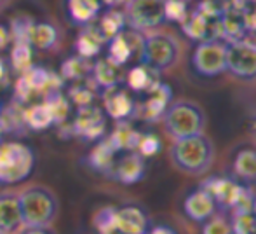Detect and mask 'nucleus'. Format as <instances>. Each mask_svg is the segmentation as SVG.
<instances>
[{
	"mask_svg": "<svg viewBox=\"0 0 256 234\" xmlns=\"http://www.w3.org/2000/svg\"><path fill=\"white\" fill-rule=\"evenodd\" d=\"M26 122H28V126L34 129H44V128H48V126H51L54 122V117H52L51 109L48 107V103L44 102L42 105L32 107L26 112Z\"/></svg>",
	"mask_w": 256,
	"mask_h": 234,
	"instance_id": "28",
	"label": "nucleus"
},
{
	"mask_svg": "<svg viewBox=\"0 0 256 234\" xmlns=\"http://www.w3.org/2000/svg\"><path fill=\"white\" fill-rule=\"evenodd\" d=\"M142 133H138L128 121H118L115 131L112 133V136L108 140L112 142V145L115 147V150H136L140 142Z\"/></svg>",
	"mask_w": 256,
	"mask_h": 234,
	"instance_id": "20",
	"label": "nucleus"
},
{
	"mask_svg": "<svg viewBox=\"0 0 256 234\" xmlns=\"http://www.w3.org/2000/svg\"><path fill=\"white\" fill-rule=\"evenodd\" d=\"M115 227L122 234H146L148 217L138 206L115 208Z\"/></svg>",
	"mask_w": 256,
	"mask_h": 234,
	"instance_id": "17",
	"label": "nucleus"
},
{
	"mask_svg": "<svg viewBox=\"0 0 256 234\" xmlns=\"http://www.w3.org/2000/svg\"><path fill=\"white\" fill-rule=\"evenodd\" d=\"M200 187L206 192L211 194L216 206L223 208V210H230L232 215L253 211L256 199L253 192L250 189H246L244 185H240V183L234 182L232 178L211 176V178L204 180Z\"/></svg>",
	"mask_w": 256,
	"mask_h": 234,
	"instance_id": "3",
	"label": "nucleus"
},
{
	"mask_svg": "<svg viewBox=\"0 0 256 234\" xmlns=\"http://www.w3.org/2000/svg\"><path fill=\"white\" fill-rule=\"evenodd\" d=\"M18 234H56L51 225H23Z\"/></svg>",
	"mask_w": 256,
	"mask_h": 234,
	"instance_id": "36",
	"label": "nucleus"
},
{
	"mask_svg": "<svg viewBox=\"0 0 256 234\" xmlns=\"http://www.w3.org/2000/svg\"><path fill=\"white\" fill-rule=\"evenodd\" d=\"M146 234H176V231L168 225H155L150 231H146Z\"/></svg>",
	"mask_w": 256,
	"mask_h": 234,
	"instance_id": "37",
	"label": "nucleus"
},
{
	"mask_svg": "<svg viewBox=\"0 0 256 234\" xmlns=\"http://www.w3.org/2000/svg\"><path fill=\"white\" fill-rule=\"evenodd\" d=\"M171 159L174 166L185 173L202 175L212 164L214 145L204 133L174 140L171 147Z\"/></svg>",
	"mask_w": 256,
	"mask_h": 234,
	"instance_id": "2",
	"label": "nucleus"
},
{
	"mask_svg": "<svg viewBox=\"0 0 256 234\" xmlns=\"http://www.w3.org/2000/svg\"><path fill=\"white\" fill-rule=\"evenodd\" d=\"M118 68L117 65H114L110 60H102L94 65L92 68V74H94V81L98 82V86L102 88L108 89V88H114L117 86L118 82Z\"/></svg>",
	"mask_w": 256,
	"mask_h": 234,
	"instance_id": "27",
	"label": "nucleus"
},
{
	"mask_svg": "<svg viewBox=\"0 0 256 234\" xmlns=\"http://www.w3.org/2000/svg\"><path fill=\"white\" fill-rule=\"evenodd\" d=\"M126 25L128 23H126L124 13L112 9V11H108L106 14H103L102 20H100V25L96 28H98V32L102 34L104 42H108L110 39H114L115 35H118L120 32H124Z\"/></svg>",
	"mask_w": 256,
	"mask_h": 234,
	"instance_id": "23",
	"label": "nucleus"
},
{
	"mask_svg": "<svg viewBox=\"0 0 256 234\" xmlns=\"http://www.w3.org/2000/svg\"><path fill=\"white\" fill-rule=\"evenodd\" d=\"M246 4H256V0H244Z\"/></svg>",
	"mask_w": 256,
	"mask_h": 234,
	"instance_id": "42",
	"label": "nucleus"
},
{
	"mask_svg": "<svg viewBox=\"0 0 256 234\" xmlns=\"http://www.w3.org/2000/svg\"><path fill=\"white\" fill-rule=\"evenodd\" d=\"M12 63L14 68L21 72L30 70V63H32V51H30V44L28 42H18L16 48L12 53Z\"/></svg>",
	"mask_w": 256,
	"mask_h": 234,
	"instance_id": "32",
	"label": "nucleus"
},
{
	"mask_svg": "<svg viewBox=\"0 0 256 234\" xmlns=\"http://www.w3.org/2000/svg\"><path fill=\"white\" fill-rule=\"evenodd\" d=\"M192 65L202 77H216L226 72V44L222 41L199 42L194 51Z\"/></svg>",
	"mask_w": 256,
	"mask_h": 234,
	"instance_id": "9",
	"label": "nucleus"
},
{
	"mask_svg": "<svg viewBox=\"0 0 256 234\" xmlns=\"http://www.w3.org/2000/svg\"><path fill=\"white\" fill-rule=\"evenodd\" d=\"M58 42L56 28L49 23H38L30 28L28 34V44L35 46L37 49H51Z\"/></svg>",
	"mask_w": 256,
	"mask_h": 234,
	"instance_id": "24",
	"label": "nucleus"
},
{
	"mask_svg": "<svg viewBox=\"0 0 256 234\" xmlns=\"http://www.w3.org/2000/svg\"><path fill=\"white\" fill-rule=\"evenodd\" d=\"M226 70L239 79L256 77V44L251 41L226 42Z\"/></svg>",
	"mask_w": 256,
	"mask_h": 234,
	"instance_id": "10",
	"label": "nucleus"
},
{
	"mask_svg": "<svg viewBox=\"0 0 256 234\" xmlns=\"http://www.w3.org/2000/svg\"><path fill=\"white\" fill-rule=\"evenodd\" d=\"M253 213L256 215V199H254V206H253Z\"/></svg>",
	"mask_w": 256,
	"mask_h": 234,
	"instance_id": "44",
	"label": "nucleus"
},
{
	"mask_svg": "<svg viewBox=\"0 0 256 234\" xmlns=\"http://www.w3.org/2000/svg\"><path fill=\"white\" fill-rule=\"evenodd\" d=\"M158 74H160V72H157L155 68L142 63L129 70L128 86L136 93H148L160 82L158 81Z\"/></svg>",
	"mask_w": 256,
	"mask_h": 234,
	"instance_id": "19",
	"label": "nucleus"
},
{
	"mask_svg": "<svg viewBox=\"0 0 256 234\" xmlns=\"http://www.w3.org/2000/svg\"><path fill=\"white\" fill-rule=\"evenodd\" d=\"M92 225H94V229L98 231V234L115 227V208L104 206L102 210L96 211L94 218H92Z\"/></svg>",
	"mask_w": 256,
	"mask_h": 234,
	"instance_id": "33",
	"label": "nucleus"
},
{
	"mask_svg": "<svg viewBox=\"0 0 256 234\" xmlns=\"http://www.w3.org/2000/svg\"><path fill=\"white\" fill-rule=\"evenodd\" d=\"M110 173L122 183H136L145 175V159L136 150H129L117 163H114Z\"/></svg>",
	"mask_w": 256,
	"mask_h": 234,
	"instance_id": "14",
	"label": "nucleus"
},
{
	"mask_svg": "<svg viewBox=\"0 0 256 234\" xmlns=\"http://www.w3.org/2000/svg\"><path fill=\"white\" fill-rule=\"evenodd\" d=\"M164 129L172 140L186 138V136L204 133L206 116L197 103L180 100L171 102L162 116Z\"/></svg>",
	"mask_w": 256,
	"mask_h": 234,
	"instance_id": "4",
	"label": "nucleus"
},
{
	"mask_svg": "<svg viewBox=\"0 0 256 234\" xmlns=\"http://www.w3.org/2000/svg\"><path fill=\"white\" fill-rule=\"evenodd\" d=\"M4 4H7V0H0V7H2Z\"/></svg>",
	"mask_w": 256,
	"mask_h": 234,
	"instance_id": "43",
	"label": "nucleus"
},
{
	"mask_svg": "<svg viewBox=\"0 0 256 234\" xmlns=\"http://www.w3.org/2000/svg\"><path fill=\"white\" fill-rule=\"evenodd\" d=\"M253 135L256 136V119H254V121H253Z\"/></svg>",
	"mask_w": 256,
	"mask_h": 234,
	"instance_id": "41",
	"label": "nucleus"
},
{
	"mask_svg": "<svg viewBox=\"0 0 256 234\" xmlns=\"http://www.w3.org/2000/svg\"><path fill=\"white\" fill-rule=\"evenodd\" d=\"M188 7H186V0H166L164 2V14L166 20L178 21L180 25L185 21L188 16Z\"/></svg>",
	"mask_w": 256,
	"mask_h": 234,
	"instance_id": "31",
	"label": "nucleus"
},
{
	"mask_svg": "<svg viewBox=\"0 0 256 234\" xmlns=\"http://www.w3.org/2000/svg\"><path fill=\"white\" fill-rule=\"evenodd\" d=\"M103 103L106 114L114 117L115 121H128L129 117H132L138 112V107H136L134 100L129 96V93L124 89H118L117 86L108 88L104 91Z\"/></svg>",
	"mask_w": 256,
	"mask_h": 234,
	"instance_id": "13",
	"label": "nucleus"
},
{
	"mask_svg": "<svg viewBox=\"0 0 256 234\" xmlns=\"http://www.w3.org/2000/svg\"><path fill=\"white\" fill-rule=\"evenodd\" d=\"M146 95H148V98H146L145 103L142 105L140 114H142V117L145 119V121L155 122V121H158V119H162L164 112L168 110L169 103H171V98H172V91L168 84L158 82L152 91H148Z\"/></svg>",
	"mask_w": 256,
	"mask_h": 234,
	"instance_id": "15",
	"label": "nucleus"
},
{
	"mask_svg": "<svg viewBox=\"0 0 256 234\" xmlns=\"http://www.w3.org/2000/svg\"><path fill=\"white\" fill-rule=\"evenodd\" d=\"M115 147L112 145V142L110 140H103L100 145H96L94 147V150L91 152V164L94 168H98V170H102V171H110L112 170V166H114V163H115Z\"/></svg>",
	"mask_w": 256,
	"mask_h": 234,
	"instance_id": "26",
	"label": "nucleus"
},
{
	"mask_svg": "<svg viewBox=\"0 0 256 234\" xmlns=\"http://www.w3.org/2000/svg\"><path fill=\"white\" fill-rule=\"evenodd\" d=\"M0 143H2V138H0Z\"/></svg>",
	"mask_w": 256,
	"mask_h": 234,
	"instance_id": "45",
	"label": "nucleus"
},
{
	"mask_svg": "<svg viewBox=\"0 0 256 234\" xmlns=\"http://www.w3.org/2000/svg\"><path fill=\"white\" fill-rule=\"evenodd\" d=\"M102 2H104L106 6H118V4H122V2H126V0H102Z\"/></svg>",
	"mask_w": 256,
	"mask_h": 234,
	"instance_id": "39",
	"label": "nucleus"
},
{
	"mask_svg": "<svg viewBox=\"0 0 256 234\" xmlns=\"http://www.w3.org/2000/svg\"><path fill=\"white\" fill-rule=\"evenodd\" d=\"M143 37L136 30L132 32H120L114 39L108 41V60L117 67L126 65L136 51L142 55Z\"/></svg>",
	"mask_w": 256,
	"mask_h": 234,
	"instance_id": "11",
	"label": "nucleus"
},
{
	"mask_svg": "<svg viewBox=\"0 0 256 234\" xmlns=\"http://www.w3.org/2000/svg\"><path fill=\"white\" fill-rule=\"evenodd\" d=\"M35 166L32 149L20 142L0 143V183H18L26 180Z\"/></svg>",
	"mask_w": 256,
	"mask_h": 234,
	"instance_id": "6",
	"label": "nucleus"
},
{
	"mask_svg": "<svg viewBox=\"0 0 256 234\" xmlns=\"http://www.w3.org/2000/svg\"><path fill=\"white\" fill-rule=\"evenodd\" d=\"M23 225H51L58 217L60 203L51 187L30 183L18 190Z\"/></svg>",
	"mask_w": 256,
	"mask_h": 234,
	"instance_id": "1",
	"label": "nucleus"
},
{
	"mask_svg": "<svg viewBox=\"0 0 256 234\" xmlns=\"http://www.w3.org/2000/svg\"><path fill=\"white\" fill-rule=\"evenodd\" d=\"M23 229L18 190H2L0 192V232L18 234Z\"/></svg>",
	"mask_w": 256,
	"mask_h": 234,
	"instance_id": "12",
	"label": "nucleus"
},
{
	"mask_svg": "<svg viewBox=\"0 0 256 234\" xmlns=\"http://www.w3.org/2000/svg\"><path fill=\"white\" fill-rule=\"evenodd\" d=\"M234 171L242 180H256V150H239L234 159Z\"/></svg>",
	"mask_w": 256,
	"mask_h": 234,
	"instance_id": "25",
	"label": "nucleus"
},
{
	"mask_svg": "<svg viewBox=\"0 0 256 234\" xmlns=\"http://www.w3.org/2000/svg\"><path fill=\"white\" fill-rule=\"evenodd\" d=\"M166 0H126V23L136 32H146L166 21Z\"/></svg>",
	"mask_w": 256,
	"mask_h": 234,
	"instance_id": "8",
	"label": "nucleus"
},
{
	"mask_svg": "<svg viewBox=\"0 0 256 234\" xmlns=\"http://www.w3.org/2000/svg\"><path fill=\"white\" fill-rule=\"evenodd\" d=\"M7 41H9V35H7V32L4 30L2 27H0V49H2L4 46L7 44Z\"/></svg>",
	"mask_w": 256,
	"mask_h": 234,
	"instance_id": "38",
	"label": "nucleus"
},
{
	"mask_svg": "<svg viewBox=\"0 0 256 234\" xmlns=\"http://www.w3.org/2000/svg\"><path fill=\"white\" fill-rule=\"evenodd\" d=\"M178 42L168 34H148L143 37L142 48V63L162 72L172 67L178 60Z\"/></svg>",
	"mask_w": 256,
	"mask_h": 234,
	"instance_id": "7",
	"label": "nucleus"
},
{
	"mask_svg": "<svg viewBox=\"0 0 256 234\" xmlns=\"http://www.w3.org/2000/svg\"><path fill=\"white\" fill-rule=\"evenodd\" d=\"M102 0H68V11L75 23L88 25L100 14Z\"/></svg>",
	"mask_w": 256,
	"mask_h": 234,
	"instance_id": "21",
	"label": "nucleus"
},
{
	"mask_svg": "<svg viewBox=\"0 0 256 234\" xmlns=\"http://www.w3.org/2000/svg\"><path fill=\"white\" fill-rule=\"evenodd\" d=\"M216 203L211 197V194L206 192V190L200 187V189L194 190L192 194H188L183 203V210H185V215L188 218H192L194 222H204L211 217L216 211Z\"/></svg>",
	"mask_w": 256,
	"mask_h": 234,
	"instance_id": "18",
	"label": "nucleus"
},
{
	"mask_svg": "<svg viewBox=\"0 0 256 234\" xmlns=\"http://www.w3.org/2000/svg\"><path fill=\"white\" fill-rule=\"evenodd\" d=\"M100 234H122V232L118 231L117 227H112V229H108V231H103V232H100Z\"/></svg>",
	"mask_w": 256,
	"mask_h": 234,
	"instance_id": "40",
	"label": "nucleus"
},
{
	"mask_svg": "<svg viewBox=\"0 0 256 234\" xmlns=\"http://www.w3.org/2000/svg\"><path fill=\"white\" fill-rule=\"evenodd\" d=\"M158 149H160V140H158L155 135H152V133H148V135L140 136L136 152L142 154L143 157H146V156L150 157V156H155V154L158 152Z\"/></svg>",
	"mask_w": 256,
	"mask_h": 234,
	"instance_id": "34",
	"label": "nucleus"
},
{
	"mask_svg": "<svg viewBox=\"0 0 256 234\" xmlns=\"http://www.w3.org/2000/svg\"><path fill=\"white\" fill-rule=\"evenodd\" d=\"M103 44H104V39L98 32V28L86 27L84 30H82V34L78 35V41H77L78 55H80L82 58H91V56L98 55Z\"/></svg>",
	"mask_w": 256,
	"mask_h": 234,
	"instance_id": "22",
	"label": "nucleus"
},
{
	"mask_svg": "<svg viewBox=\"0 0 256 234\" xmlns=\"http://www.w3.org/2000/svg\"><path fill=\"white\" fill-rule=\"evenodd\" d=\"M244 27L246 32H254L256 34V4H246L242 13Z\"/></svg>",
	"mask_w": 256,
	"mask_h": 234,
	"instance_id": "35",
	"label": "nucleus"
},
{
	"mask_svg": "<svg viewBox=\"0 0 256 234\" xmlns=\"http://www.w3.org/2000/svg\"><path fill=\"white\" fill-rule=\"evenodd\" d=\"M202 224V234H234L232 224L223 213H216L214 211Z\"/></svg>",
	"mask_w": 256,
	"mask_h": 234,
	"instance_id": "29",
	"label": "nucleus"
},
{
	"mask_svg": "<svg viewBox=\"0 0 256 234\" xmlns=\"http://www.w3.org/2000/svg\"><path fill=\"white\" fill-rule=\"evenodd\" d=\"M75 133L82 138L94 140L104 133V116L100 109L91 105L80 107L78 116L75 119Z\"/></svg>",
	"mask_w": 256,
	"mask_h": 234,
	"instance_id": "16",
	"label": "nucleus"
},
{
	"mask_svg": "<svg viewBox=\"0 0 256 234\" xmlns=\"http://www.w3.org/2000/svg\"><path fill=\"white\" fill-rule=\"evenodd\" d=\"M0 234H4V232H0Z\"/></svg>",
	"mask_w": 256,
	"mask_h": 234,
	"instance_id": "46",
	"label": "nucleus"
},
{
	"mask_svg": "<svg viewBox=\"0 0 256 234\" xmlns=\"http://www.w3.org/2000/svg\"><path fill=\"white\" fill-rule=\"evenodd\" d=\"M230 224L234 234H256V215L253 211L232 215Z\"/></svg>",
	"mask_w": 256,
	"mask_h": 234,
	"instance_id": "30",
	"label": "nucleus"
},
{
	"mask_svg": "<svg viewBox=\"0 0 256 234\" xmlns=\"http://www.w3.org/2000/svg\"><path fill=\"white\" fill-rule=\"evenodd\" d=\"M222 11L214 0H202L196 11L188 13L182 28L186 37L197 42L220 41L222 39Z\"/></svg>",
	"mask_w": 256,
	"mask_h": 234,
	"instance_id": "5",
	"label": "nucleus"
}]
</instances>
